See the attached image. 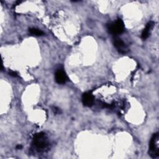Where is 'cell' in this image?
Here are the masks:
<instances>
[{"mask_svg":"<svg viewBox=\"0 0 159 159\" xmlns=\"http://www.w3.org/2000/svg\"><path fill=\"white\" fill-rule=\"evenodd\" d=\"M32 143L37 151H44L48 145V142L45 134L40 132L35 134L33 138Z\"/></svg>","mask_w":159,"mask_h":159,"instance_id":"6da1fadb","label":"cell"},{"mask_svg":"<svg viewBox=\"0 0 159 159\" xmlns=\"http://www.w3.org/2000/svg\"><path fill=\"white\" fill-rule=\"evenodd\" d=\"M158 138V133L153 134L150 141L148 153L152 158H157L159 156Z\"/></svg>","mask_w":159,"mask_h":159,"instance_id":"7a4b0ae2","label":"cell"},{"mask_svg":"<svg viewBox=\"0 0 159 159\" xmlns=\"http://www.w3.org/2000/svg\"><path fill=\"white\" fill-rule=\"evenodd\" d=\"M109 32L115 35L121 34L124 30V25L122 20L118 19L115 22H111L107 25Z\"/></svg>","mask_w":159,"mask_h":159,"instance_id":"3957f363","label":"cell"},{"mask_svg":"<svg viewBox=\"0 0 159 159\" xmlns=\"http://www.w3.org/2000/svg\"><path fill=\"white\" fill-rule=\"evenodd\" d=\"M55 78L56 82L58 84H65L68 80L66 73L63 69H58L57 70L55 74Z\"/></svg>","mask_w":159,"mask_h":159,"instance_id":"277c9868","label":"cell"},{"mask_svg":"<svg viewBox=\"0 0 159 159\" xmlns=\"http://www.w3.org/2000/svg\"><path fill=\"white\" fill-rule=\"evenodd\" d=\"M94 96L91 92H86L82 96V102L84 106L91 107L94 103Z\"/></svg>","mask_w":159,"mask_h":159,"instance_id":"5b68a950","label":"cell"},{"mask_svg":"<svg viewBox=\"0 0 159 159\" xmlns=\"http://www.w3.org/2000/svg\"><path fill=\"white\" fill-rule=\"evenodd\" d=\"M114 45L120 53H125L126 45L120 38L116 37L114 39Z\"/></svg>","mask_w":159,"mask_h":159,"instance_id":"8992f818","label":"cell"},{"mask_svg":"<svg viewBox=\"0 0 159 159\" xmlns=\"http://www.w3.org/2000/svg\"><path fill=\"white\" fill-rule=\"evenodd\" d=\"M153 25V22H149L147 25L145 26V29L143 30L141 35V37L143 40H145L148 37V36L150 34V32L152 30V29Z\"/></svg>","mask_w":159,"mask_h":159,"instance_id":"52a82bcc","label":"cell"},{"mask_svg":"<svg viewBox=\"0 0 159 159\" xmlns=\"http://www.w3.org/2000/svg\"><path fill=\"white\" fill-rule=\"evenodd\" d=\"M29 32L34 35H36V36H42L43 35V32L37 28H30L29 29Z\"/></svg>","mask_w":159,"mask_h":159,"instance_id":"ba28073f","label":"cell"},{"mask_svg":"<svg viewBox=\"0 0 159 159\" xmlns=\"http://www.w3.org/2000/svg\"><path fill=\"white\" fill-rule=\"evenodd\" d=\"M9 75H11V76H14V77H17V76H18L17 74V73L15 72V71H10V72L9 73Z\"/></svg>","mask_w":159,"mask_h":159,"instance_id":"9c48e42d","label":"cell"},{"mask_svg":"<svg viewBox=\"0 0 159 159\" xmlns=\"http://www.w3.org/2000/svg\"><path fill=\"white\" fill-rule=\"evenodd\" d=\"M53 111H54V112L55 113H56V114H58V113H60V110L58 109V108H57V107H53Z\"/></svg>","mask_w":159,"mask_h":159,"instance_id":"30bf717a","label":"cell"},{"mask_svg":"<svg viewBox=\"0 0 159 159\" xmlns=\"http://www.w3.org/2000/svg\"><path fill=\"white\" fill-rule=\"evenodd\" d=\"M16 148H17V149H20V148H22V146L20 145H17V146L16 147Z\"/></svg>","mask_w":159,"mask_h":159,"instance_id":"8fae6325","label":"cell"}]
</instances>
